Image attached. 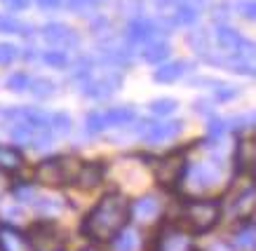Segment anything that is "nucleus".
<instances>
[{
    "label": "nucleus",
    "instance_id": "31",
    "mask_svg": "<svg viewBox=\"0 0 256 251\" xmlns=\"http://www.w3.org/2000/svg\"><path fill=\"white\" fill-rule=\"evenodd\" d=\"M80 251H101L96 244H90V247H85V249H80Z\"/></svg>",
    "mask_w": 256,
    "mask_h": 251
},
{
    "label": "nucleus",
    "instance_id": "7",
    "mask_svg": "<svg viewBox=\"0 0 256 251\" xmlns=\"http://www.w3.org/2000/svg\"><path fill=\"white\" fill-rule=\"evenodd\" d=\"M184 169H186V157L181 150L176 153H170L162 162L158 165V181L164 183V186H174V183H181V176H184Z\"/></svg>",
    "mask_w": 256,
    "mask_h": 251
},
{
    "label": "nucleus",
    "instance_id": "6",
    "mask_svg": "<svg viewBox=\"0 0 256 251\" xmlns=\"http://www.w3.org/2000/svg\"><path fill=\"white\" fill-rule=\"evenodd\" d=\"M68 157H54V160H42L36 167V181L42 186H64L68 181Z\"/></svg>",
    "mask_w": 256,
    "mask_h": 251
},
{
    "label": "nucleus",
    "instance_id": "10",
    "mask_svg": "<svg viewBox=\"0 0 256 251\" xmlns=\"http://www.w3.org/2000/svg\"><path fill=\"white\" fill-rule=\"evenodd\" d=\"M122 85V78L116 75V73H106L104 78L92 80L85 85V96H92V99H104V96L113 94L116 89H120Z\"/></svg>",
    "mask_w": 256,
    "mask_h": 251
},
{
    "label": "nucleus",
    "instance_id": "8",
    "mask_svg": "<svg viewBox=\"0 0 256 251\" xmlns=\"http://www.w3.org/2000/svg\"><path fill=\"white\" fill-rule=\"evenodd\" d=\"M181 129H184V122H178V120H174V122H160V125L148 122L141 129V136H144L146 143H162V141H170V139L178 136Z\"/></svg>",
    "mask_w": 256,
    "mask_h": 251
},
{
    "label": "nucleus",
    "instance_id": "17",
    "mask_svg": "<svg viewBox=\"0 0 256 251\" xmlns=\"http://www.w3.org/2000/svg\"><path fill=\"white\" fill-rule=\"evenodd\" d=\"M184 68H186V63L184 61H172V63H164V66H160L156 71V82H164V85H170V82H174V80H178L181 75H184Z\"/></svg>",
    "mask_w": 256,
    "mask_h": 251
},
{
    "label": "nucleus",
    "instance_id": "26",
    "mask_svg": "<svg viewBox=\"0 0 256 251\" xmlns=\"http://www.w3.org/2000/svg\"><path fill=\"white\" fill-rule=\"evenodd\" d=\"M14 56H16V49L12 47V45H0V63H2V66L12 63Z\"/></svg>",
    "mask_w": 256,
    "mask_h": 251
},
{
    "label": "nucleus",
    "instance_id": "4",
    "mask_svg": "<svg viewBox=\"0 0 256 251\" xmlns=\"http://www.w3.org/2000/svg\"><path fill=\"white\" fill-rule=\"evenodd\" d=\"M218 179H221V165L218 162H198V165H190L184 169V176H181V181L190 183L195 190L212 188Z\"/></svg>",
    "mask_w": 256,
    "mask_h": 251
},
{
    "label": "nucleus",
    "instance_id": "14",
    "mask_svg": "<svg viewBox=\"0 0 256 251\" xmlns=\"http://www.w3.org/2000/svg\"><path fill=\"white\" fill-rule=\"evenodd\" d=\"M24 167V153L16 146L0 143V169L2 172H16Z\"/></svg>",
    "mask_w": 256,
    "mask_h": 251
},
{
    "label": "nucleus",
    "instance_id": "13",
    "mask_svg": "<svg viewBox=\"0 0 256 251\" xmlns=\"http://www.w3.org/2000/svg\"><path fill=\"white\" fill-rule=\"evenodd\" d=\"M158 214H160V202L150 195L141 197L134 204H130V216H134V219H139V221H153Z\"/></svg>",
    "mask_w": 256,
    "mask_h": 251
},
{
    "label": "nucleus",
    "instance_id": "1",
    "mask_svg": "<svg viewBox=\"0 0 256 251\" xmlns=\"http://www.w3.org/2000/svg\"><path fill=\"white\" fill-rule=\"evenodd\" d=\"M127 221H130V202L120 193H108L87 214L82 223V235L94 244L110 242L127 226Z\"/></svg>",
    "mask_w": 256,
    "mask_h": 251
},
{
    "label": "nucleus",
    "instance_id": "21",
    "mask_svg": "<svg viewBox=\"0 0 256 251\" xmlns=\"http://www.w3.org/2000/svg\"><path fill=\"white\" fill-rule=\"evenodd\" d=\"M28 82H31V75H28V73H12V75L5 80V85H8L10 92H26V89H28Z\"/></svg>",
    "mask_w": 256,
    "mask_h": 251
},
{
    "label": "nucleus",
    "instance_id": "18",
    "mask_svg": "<svg viewBox=\"0 0 256 251\" xmlns=\"http://www.w3.org/2000/svg\"><path fill=\"white\" fill-rule=\"evenodd\" d=\"M28 92L36 99H50V96L54 94V82L50 78H36L28 82Z\"/></svg>",
    "mask_w": 256,
    "mask_h": 251
},
{
    "label": "nucleus",
    "instance_id": "5",
    "mask_svg": "<svg viewBox=\"0 0 256 251\" xmlns=\"http://www.w3.org/2000/svg\"><path fill=\"white\" fill-rule=\"evenodd\" d=\"M26 237H28L33 251H62L64 249V240L59 235V230L52 226V221L36 223Z\"/></svg>",
    "mask_w": 256,
    "mask_h": 251
},
{
    "label": "nucleus",
    "instance_id": "19",
    "mask_svg": "<svg viewBox=\"0 0 256 251\" xmlns=\"http://www.w3.org/2000/svg\"><path fill=\"white\" fill-rule=\"evenodd\" d=\"M238 162L240 169H254V141H242L238 146Z\"/></svg>",
    "mask_w": 256,
    "mask_h": 251
},
{
    "label": "nucleus",
    "instance_id": "29",
    "mask_svg": "<svg viewBox=\"0 0 256 251\" xmlns=\"http://www.w3.org/2000/svg\"><path fill=\"white\" fill-rule=\"evenodd\" d=\"M226 132V122L224 120H212L210 122V134L212 136H218V134Z\"/></svg>",
    "mask_w": 256,
    "mask_h": 251
},
{
    "label": "nucleus",
    "instance_id": "28",
    "mask_svg": "<svg viewBox=\"0 0 256 251\" xmlns=\"http://www.w3.org/2000/svg\"><path fill=\"white\" fill-rule=\"evenodd\" d=\"M218 40L224 42L226 47H238L240 42H238V38L233 35V31H224V33H218Z\"/></svg>",
    "mask_w": 256,
    "mask_h": 251
},
{
    "label": "nucleus",
    "instance_id": "25",
    "mask_svg": "<svg viewBox=\"0 0 256 251\" xmlns=\"http://www.w3.org/2000/svg\"><path fill=\"white\" fill-rule=\"evenodd\" d=\"M45 63L54 66V68H64V66L68 63V59H66V54H62V52H47V54H45Z\"/></svg>",
    "mask_w": 256,
    "mask_h": 251
},
{
    "label": "nucleus",
    "instance_id": "3",
    "mask_svg": "<svg viewBox=\"0 0 256 251\" xmlns=\"http://www.w3.org/2000/svg\"><path fill=\"white\" fill-rule=\"evenodd\" d=\"M153 251H198L193 242V235L184 230V226H167L162 233L156 237Z\"/></svg>",
    "mask_w": 256,
    "mask_h": 251
},
{
    "label": "nucleus",
    "instance_id": "15",
    "mask_svg": "<svg viewBox=\"0 0 256 251\" xmlns=\"http://www.w3.org/2000/svg\"><path fill=\"white\" fill-rule=\"evenodd\" d=\"M101 179H104V167L99 162H87V165H80L78 174H76V181L85 188H94L99 186Z\"/></svg>",
    "mask_w": 256,
    "mask_h": 251
},
{
    "label": "nucleus",
    "instance_id": "30",
    "mask_svg": "<svg viewBox=\"0 0 256 251\" xmlns=\"http://www.w3.org/2000/svg\"><path fill=\"white\" fill-rule=\"evenodd\" d=\"M204 251H235V249H233V244H230V242H214L212 247H207Z\"/></svg>",
    "mask_w": 256,
    "mask_h": 251
},
{
    "label": "nucleus",
    "instance_id": "27",
    "mask_svg": "<svg viewBox=\"0 0 256 251\" xmlns=\"http://www.w3.org/2000/svg\"><path fill=\"white\" fill-rule=\"evenodd\" d=\"M214 96H216L218 101H230V99H235V96H238V89H235V87H224V89L218 87Z\"/></svg>",
    "mask_w": 256,
    "mask_h": 251
},
{
    "label": "nucleus",
    "instance_id": "24",
    "mask_svg": "<svg viewBox=\"0 0 256 251\" xmlns=\"http://www.w3.org/2000/svg\"><path fill=\"white\" fill-rule=\"evenodd\" d=\"M164 56H167V47H164V45H153V47H148L146 52H144V59H146V61H160Z\"/></svg>",
    "mask_w": 256,
    "mask_h": 251
},
{
    "label": "nucleus",
    "instance_id": "9",
    "mask_svg": "<svg viewBox=\"0 0 256 251\" xmlns=\"http://www.w3.org/2000/svg\"><path fill=\"white\" fill-rule=\"evenodd\" d=\"M0 251H33L28 237L19 233L16 228L2 223L0 226Z\"/></svg>",
    "mask_w": 256,
    "mask_h": 251
},
{
    "label": "nucleus",
    "instance_id": "20",
    "mask_svg": "<svg viewBox=\"0 0 256 251\" xmlns=\"http://www.w3.org/2000/svg\"><path fill=\"white\" fill-rule=\"evenodd\" d=\"M70 127H73V120H70V115H66V113H54V115L50 118V129L56 134H68Z\"/></svg>",
    "mask_w": 256,
    "mask_h": 251
},
{
    "label": "nucleus",
    "instance_id": "11",
    "mask_svg": "<svg viewBox=\"0 0 256 251\" xmlns=\"http://www.w3.org/2000/svg\"><path fill=\"white\" fill-rule=\"evenodd\" d=\"M230 244H233V249H238V251H254V219H252V216L240 219Z\"/></svg>",
    "mask_w": 256,
    "mask_h": 251
},
{
    "label": "nucleus",
    "instance_id": "12",
    "mask_svg": "<svg viewBox=\"0 0 256 251\" xmlns=\"http://www.w3.org/2000/svg\"><path fill=\"white\" fill-rule=\"evenodd\" d=\"M110 251H141V235L139 230L124 226L113 240H110Z\"/></svg>",
    "mask_w": 256,
    "mask_h": 251
},
{
    "label": "nucleus",
    "instance_id": "16",
    "mask_svg": "<svg viewBox=\"0 0 256 251\" xmlns=\"http://www.w3.org/2000/svg\"><path fill=\"white\" fill-rule=\"evenodd\" d=\"M134 118H136V113H134V108H130V106L110 108V110L104 113V122H106V127H122V125H127V122H132Z\"/></svg>",
    "mask_w": 256,
    "mask_h": 251
},
{
    "label": "nucleus",
    "instance_id": "32",
    "mask_svg": "<svg viewBox=\"0 0 256 251\" xmlns=\"http://www.w3.org/2000/svg\"><path fill=\"white\" fill-rule=\"evenodd\" d=\"M62 251H64V249H62Z\"/></svg>",
    "mask_w": 256,
    "mask_h": 251
},
{
    "label": "nucleus",
    "instance_id": "23",
    "mask_svg": "<svg viewBox=\"0 0 256 251\" xmlns=\"http://www.w3.org/2000/svg\"><path fill=\"white\" fill-rule=\"evenodd\" d=\"M150 110L156 115H172L176 110V101L174 99H158V101L150 103Z\"/></svg>",
    "mask_w": 256,
    "mask_h": 251
},
{
    "label": "nucleus",
    "instance_id": "2",
    "mask_svg": "<svg viewBox=\"0 0 256 251\" xmlns=\"http://www.w3.org/2000/svg\"><path fill=\"white\" fill-rule=\"evenodd\" d=\"M221 221V204L214 200H188L181 207V226H186L190 235L210 233Z\"/></svg>",
    "mask_w": 256,
    "mask_h": 251
},
{
    "label": "nucleus",
    "instance_id": "22",
    "mask_svg": "<svg viewBox=\"0 0 256 251\" xmlns=\"http://www.w3.org/2000/svg\"><path fill=\"white\" fill-rule=\"evenodd\" d=\"M85 125H87V134H92V136L101 134L104 129H106V122H104V113H90V115L85 118Z\"/></svg>",
    "mask_w": 256,
    "mask_h": 251
}]
</instances>
